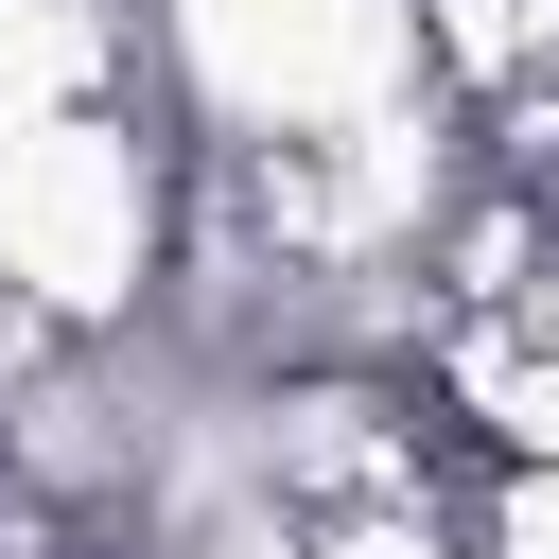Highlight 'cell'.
Here are the masks:
<instances>
[{
    "mask_svg": "<svg viewBox=\"0 0 559 559\" xmlns=\"http://www.w3.org/2000/svg\"><path fill=\"white\" fill-rule=\"evenodd\" d=\"M175 262V105H52L0 122V297L52 332H140Z\"/></svg>",
    "mask_w": 559,
    "mask_h": 559,
    "instance_id": "cell-1",
    "label": "cell"
},
{
    "mask_svg": "<svg viewBox=\"0 0 559 559\" xmlns=\"http://www.w3.org/2000/svg\"><path fill=\"white\" fill-rule=\"evenodd\" d=\"M52 105H175L157 0H0V122H52Z\"/></svg>",
    "mask_w": 559,
    "mask_h": 559,
    "instance_id": "cell-2",
    "label": "cell"
}]
</instances>
